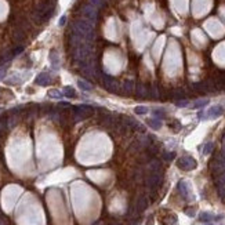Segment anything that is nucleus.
Segmentation results:
<instances>
[{"label": "nucleus", "mask_w": 225, "mask_h": 225, "mask_svg": "<svg viewBox=\"0 0 225 225\" xmlns=\"http://www.w3.org/2000/svg\"><path fill=\"white\" fill-rule=\"evenodd\" d=\"M94 113V109H93L90 105H79L73 109V116H75L76 122L83 120V119H87L89 116Z\"/></svg>", "instance_id": "f257e3e1"}, {"label": "nucleus", "mask_w": 225, "mask_h": 225, "mask_svg": "<svg viewBox=\"0 0 225 225\" xmlns=\"http://www.w3.org/2000/svg\"><path fill=\"white\" fill-rule=\"evenodd\" d=\"M177 166H178L181 170H184V171H191V170L196 169L198 163H196V160L194 159V157L182 156V157H180V159L177 160Z\"/></svg>", "instance_id": "f03ea898"}, {"label": "nucleus", "mask_w": 225, "mask_h": 225, "mask_svg": "<svg viewBox=\"0 0 225 225\" xmlns=\"http://www.w3.org/2000/svg\"><path fill=\"white\" fill-rule=\"evenodd\" d=\"M82 12H83V17L86 20H89L90 22H94L95 18H97V7H94L91 4H86L82 8Z\"/></svg>", "instance_id": "7ed1b4c3"}, {"label": "nucleus", "mask_w": 225, "mask_h": 225, "mask_svg": "<svg viewBox=\"0 0 225 225\" xmlns=\"http://www.w3.org/2000/svg\"><path fill=\"white\" fill-rule=\"evenodd\" d=\"M145 184H146V186L149 189H156L157 186H159V184H160V174L159 173H151L149 175L146 177V180H145Z\"/></svg>", "instance_id": "20e7f679"}, {"label": "nucleus", "mask_w": 225, "mask_h": 225, "mask_svg": "<svg viewBox=\"0 0 225 225\" xmlns=\"http://www.w3.org/2000/svg\"><path fill=\"white\" fill-rule=\"evenodd\" d=\"M178 191L181 192L182 198L185 200H192V195H191V191H189V186L185 181H180L178 182Z\"/></svg>", "instance_id": "39448f33"}, {"label": "nucleus", "mask_w": 225, "mask_h": 225, "mask_svg": "<svg viewBox=\"0 0 225 225\" xmlns=\"http://www.w3.org/2000/svg\"><path fill=\"white\" fill-rule=\"evenodd\" d=\"M223 218H224L223 214H218V215H214L211 213H200L199 214V220L204 221V223H207V221H220V220H223Z\"/></svg>", "instance_id": "423d86ee"}, {"label": "nucleus", "mask_w": 225, "mask_h": 225, "mask_svg": "<svg viewBox=\"0 0 225 225\" xmlns=\"http://www.w3.org/2000/svg\"><path fill=\"white\" fill-rule=\"evenodd\" d=\"M224 113V108L221 105H215V107H211L207 111V116L208 117H218Z\"/></svg>", "instance_id": "0eeeda50"}, {"label": "nucleus", "mask_w": 225, "mask_h": 225, "mask_svg": "<svg viewBox=\"0 0 225 225\" xmlns=\"http://www.w3.org/2000/svg\"><path fill=\"white\" fill-rule=\"evenodd\" d=\"M49 82H50V75L49 73H46V72L37 75V78L35 79V83L39 84V86H47L49 84Z\"/></svg>", "instance_id": "6e6552de"}, {"label": "nucleus", "mask_w": 225, "mask_h": 225, "mask_svg": "<svg viewBox=\"0 0 225 225\" xmlns=\"http://www.w3.org/2000/svg\"><path fill=\"white\" fill-rule=\"evenodd\" d=\"M122 87V94H131L134 91V83L131 80H126L123 84H120Z\"/></svg>", "instance_id": "1a4fd4ad"}, {"label": "nucleus", "mask_w": 225, "mask_h": 225, "mask_svg": "<svg viewBox=\"0 0 225 225\" xmlns=\"http://www.w3.org/2000/svg\"><path fill=\"white\" fill-rule=\"evenodd\" d=\"M146 207H148V199L145 196H140L137 200V211L138 213H142Z\"/></svg>", "instance_id": "9d476101"}, {"label": "nucleus", "mask_w": 225, "mask_h": 225, "mask_svg": "<svg viewBox=\"0 0 225 225\" xmlns=\"http://www.w3.org/2000/svg\"><path fill=\"white\" fill-rule=\"evenodd\" d=\"M171 98L173 99H177V101H181V99H184L185 98V91L182 89H174L171 91Z\"/></svg>", "instance_id": "9b49d317"}, {"label": "nucleus", "mask_w": 225, "mask_h": 225, "mask_svg": "<svg viewBox=\"0 0 225 225\" xmlns=\"http://www.w3.org/2000/svg\"><path fill=\"white\" fill-rule=\"evenodd\" d=\"M50 61H51V65H53L54 69H58L60 66V57L55 51H51L50 53Z\"/></svg>", "instance_id": "f8f14e48"}, {"label": "nucleus", "mask_w": 225, "mask_h": 225, "mask_svg": "<svg viewBox=\"0 0 225 225\" xmlns=\"http://www.w3.org/2000/svg\"><path fill=\"white\" fill-rule=\"evenodd\" d=\"M177 221V217L174 214H169V215H163L160 217V223L162 224H174Z\"/></svg>", "instance_id": "ddd939ff"}, {"label": "nucleus", "mask_w": 225, "mask_h": 225, "mask_svg": "<svg viewBox=\"0 0 225 225\" xmlns=\"http://www.w3.org/2000/svg\"><path fill=\"white\" fill-rule=\"evenodd\" d=\"M148 169H149L151 173H159L160 170V163L157 162V160H152V162L149 163V166H148Z\"/></svg>", "instance_id": "4468645a"}, {"label": "nucleus", "mask_w": 225, "mask_h": 225, "mask_svg": "<svg viewBox=\"0 0 225 225\" xmlns=\"http://www.w3.org/2000/svg\"><path fill=\"white\" fill-rule=\"evenodd\" d=\"M78 84H79V87L82 89V90H84V91H90V90L93 89V86L90 84L89 82H86V80H78Z\"/></svg>", "instance_id": "2eb2a0df"}, {"label": "nucleus", "mask_w": 225, "mask_h": 225, "mask_svg": "<svg viewBox=\"0 0 225 225\" xmlns=\"http://www.w3.org/2000/svg\"><path fill=\"white\" fill-rule=\"evenodd\" d=\"M148 124H149L152 128H155V130L162 127V122H160L159 119H149V120H148Z\"/></svg>", "instance_id": "dca6fc26"}, {"label": "nucleus", "mask_w": 225, "mask_h": 225, "mask_svg": "<svg viewBox=\"0 0 225 225\" xmlns=\"http://www.w3.org/2000/svg\"><path fill=\"white\" fill-rule=\"evenodd\" d=\"M137 93H138V95H141V97H146L148 93H149V90H148L144 84H138L137 86Z\"/></svg>", "instance_id": "f3484780"}, {"label": "nucleus", "mask_w": 225, "mask_h": 225, "mask_svg": "<svg viewBox=\"0 0 225 225\" xmlns=\"http://www.w3.org/2000/svg\"><path fill=\"white\" fill-rule=\"evenodd\" d=\"M64 95H66V97H69V98H75L76 91L72 87H64Z\"/></svg>", "instance_id": "a211bd4d"}, {"label": "nucleus", "mask_w": 225, "mask_h": 225, "mask_svg": "<svg viewBox=\"0 0 225 225\" xmlns=\"http://www.w3.org/2000/svg\"><path fill=\"white\" fill-rule=\"evenodd\" d=\"M213 148H214V144H213V142H207V144L204 145V148H203V155H210L211 151H213Z\"/></svg>", "instance_id": "6ab92c4d"}, {"label": "nucleus", "mask_w": 225, "mask_h": 225, "mask_svg": "<svg viewBox=\"0 0 225 225\" xmlns=\"http://www.w3.org/2000/svg\"><path fill=\"white\" fill-rule=\"evenodd\" d=\"M49 95L51 98H61V97H62V93H61L60 90L53 89V90H50V91H49Z\"/></svg>", "instance_id": "aec40b11"}, {"label": "nucleus", "mask_w": 225, "mask_h": 225, "mask_svg": "<svg viewBox=\"0 0 225 225\" xmlns=\"http://www.w3.org/2000/svg\"><path fill=\"white\" fill-rule=\"evenodd\" d=\"M208 104V99H200V101H195L194 102V108H202L206 107Z\"/></svg>", "instance_id": "412c9836"}, {"label": "nucleus", "mask_w": 225, "mask_h": 225, "mask_svg": "<svg viewBox=\"0 0 225 225\" xmlns=\"http://www.w3.org/2000/svg\"><path fill=\"white\" fill-rule=\"evenodd\" d=\"M134 112H136L137 115H145L148 112V108H145V107H137L136 109H134Z\"/></svg>", "instance_id": "4be33fe9"}, {"label": "nucleus", "mask_w": 225, "mask_h": 225, "mask_svg": "<svg viewBox=\"0 0 225 225\" xmlns=\"http://www.w3.org/2000/svg\"><path fill=\"white\" fill-rule=\"evenodd\" d=\"M90 4L94 6V7H101L104 4V0H90Z\"/></svg>", "instance_id": "5701e85b"}, {"label": "nucleus", "mask_w": 225, "mask_h": 225, "mask_svg": "<svg viewBox=\"0 0 225 225\" xmlns=\"http://www.w3.org/2000/svg\"><path fill=\"white\" fill-rule=\"evenodd\" d=\"M22 51H24V47H22V46H18V47H15V49L11 51V54H12V57H14V55H18V54H21Z\"/></svg>", "instance_id": "b1692460"}, {"label": "nucleus", "mask_w": 225, "mask_h": 225, "mask_svg": "<svg viewBox=\"0 0 225 225\" xmlns=\"http://www.w3.org/2000/svg\"><path fill=\"white\" fill-rule=\"evenodd\" d=\"M186 105H189L188 99H181V101H177V107H180V108H184V107H186Z\"/></svg>", "instance_id": "393cba45"}, {"label": "nucleus", "mask_w": 225, "mask_h": 225, "mask_svg": "<svg viewBox=\"0 0 225 225\" xmlns=\"http://www.w3.org/2000/svg\"><path fill=\"white\" fill-rule=\"evenodd\" d=\"M14 37H15V40H22V39H24V32H21L20 29H18L14 33Z\"/></svg>", "instance_id": "a878e982"}, {"label": "nucleus", "mask_w": 225, "mask_h": 225, "mask_svg": "<svg viewBox=\"0 0 225 225\" xmlns=\"http://www.w3.org/2000/svg\"><path fill=\"white\" fill-rule=\"evenodd\" d=\"M174 156H175L174 152H166L165 155H163V157H165L166 160H173V159H174Z\"/></svg>", "instance_id": "bb28decb"}, {"label": "nucleus", "mask_w": 225, "mask_h": 225, "mask_svg": "<svg viewBox=\"0 0 225 225\" xmlns=\"http://www.w3.org/2000/svg\"><path fill=\"white\" fill-rule=\"evenodd\" d=\"M153 113H155L156 116H159V117H160V116H165L166 112H165V111H162V109H156V111H153Z\"/></svg>", "instance_id": "cd10ccee"}, {"label": "nucleus", "mask_w": 225, "mask_h": 225, "mask_svg": "<svg viewBox=\"0 0 225 225\" xmlns=\"http://www.w3.org/2000/svg\"><path fill=\"white\" fill-rule=\"evenodd\" d=\"M185 213L188 214L189 217H194V215H195V211H194V208H186V210H185Z\"/></svg>", "instance_id": "c85d7f7f"}, {"label": "nucleus", "mask_w": 225, "mask_h": 225, "mask_svg": "<svg viewBox=\"0 0 225 225\" xmlns=\"http://www.w3.org/2000/svg\"><path fill=\"white\" fill-rule=\"evenodd\" d=\"M4 76H6V68H2L0 69V80L4 78Z\"/></svg>", "instance_id": "c756f323"}, {"label": "nucleus", "mask_w": 225, "mask_h": 225, "mask_svg": "<svg viewBox=\"0 0 225 225\" xmlns=\"http://www.w3.org/2000/svg\"><path fill=\"white\" fill-rule=\"evenodd\" d=\"M65 22H66V17H65V15H64V17L60 20V26H62V25H65Z\"/></svg>", "instance_id": "7c9ffc66"}, {"label": "nucleus", "mask_w": 225, "mask_h": 225, "mask_svg": "<svg viewBox=\"0 0 225 225\" xmlns=\"http://www.w3.org/2000/svg\"><path fill=\"white\" fill-rule=\"evenodd\" d=\"M109 225H120V224H117V223H111Z\"/></svg>", "instance_id": "2f4dec72"}, {"label": "nucleus", "mask_w": 225, "mask_h": 225, "mask_svg": "<svg viewBox=\"0 0 225 225\" xmlns=\"http://www.w3.org/2000/svg\"><path fill=\"white\" fill-rule=\"evenodd\" d=\"M223 142H224V145H225V134H224V137H223Z\"/></svg>", "instance_id": "473e14b6"}]
</instances>
